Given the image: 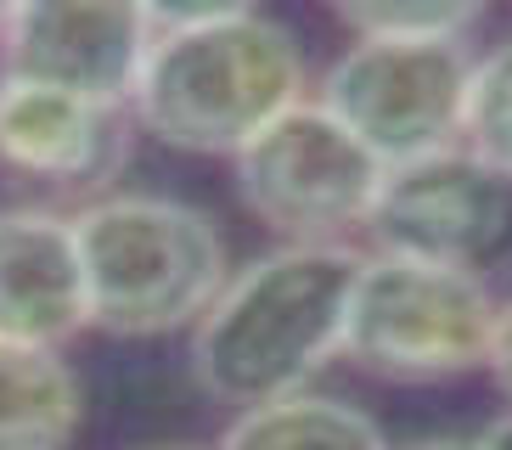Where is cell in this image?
<instances>
[{
	"label": "cell",
	"instance_id": "12",
	"mask_svg": "<svg viewBox=\"0 0 512 450\" xmlns=\"http://www.w3.org/2000/svg\"><path fill=\"white\" fill-rule=\"evenodd\" d=\"M220 450H389L366 411L327 394H287L254 405L226 428Z\"/></svg>",
	"mask_w": 512,
	"mask_h": 450
},
{
	"label": "cell",
	"instance_id": "6",
	"mask_svg": "<svg viewBox=\"0 0 512 450\" xmlns=\"http://www.w3.org/2000/svg\"><path fill=\"white\" fill-rule=\"evenodd\" d=\"M389 169L332 119L327 107H293L237 152V197L293 242H332L366 225Z\"/></svg>",
	"mask_w": 512,
	"mask_h": 450
},
{
	"label": "cell",
	"instance_id": "5",
	"mask_svg": "<svg viewBox=\"0 0 512 450\" xmlns=\"http://www.w3.org/2000/svg\"><path fill=\"white\" fill-rule=\"evenodd\" d=\"M467 96L462 40H355L332 62L321 107L383 169H406L467 141Z\"/></svg>",
	"mask_w": 512,
	"mask_h": 450
},
{
	"label": "cell",
	"instance_id": "16",
	"mask_svg": "<svg viewBox=\"0 0 512 450\" xmlns=\"http://www.w3.org/2000/svg\"><path fill=\"white\" fill-rule=\"evenodd\" d=\"M479 450H512V417L490 422V428L479 434Z\"/></svg>",
	"mask_w": 512,
	"mask_h": 450
},
{
	"label": "cell",
	"instance_id": "9",
	"mask_svg": "<svg viewBox=\"0 0 512 450\" xmlns=\"http://www.w3.org/2000/svg\"><path fill=\"white\" fill-rule=\"evenodd\" d=\"M79 327H91V293H85L74 220L6 209L0 214V338L57 349Z\"/></svg>",
	"mask_w": 512,
	"mask_h": 450
},
{
	"label": "cell",
	"instance_id": "7",
	"mask_svg": "<svg viewBox=\"0 0 512 450\" xmlns=\"http://www.w3.org/2000/svg\"><path fill=\"white\" fill-rule=\"evenodd\" d=\"M366 231L377 254L439 265L479 282L512 259V175H501L467 147L389 169Z\"/></svg>",
	"mask_w": 512,
	"mask_h": 450
},
{
	"label": "cell",
	"instance_id": "2",
	"mask_svg": "<svg viewBox=\"0 0 512 450\" xmlns=\"http://www.w3.org/2000/svg\"><path fill=\"white\" fill-rule=\"evenodd\" d=\"M361 254L338 242H287L231 276L197 321L192 372L226 405H271L327 355H344L349 299L361 282Z\"/></svg>",
	"mask_w": 512,
	"mask_h": 450
},
{
	"label": "cell",
	"instance_id": "15",
	"mask_svg": "<svg viewBox=\"0 0 512 450\" xmlns=\"http://www.w3.org/2000/svg\"><path fill=\"white\" fill-rule=\"evenodd\" d=\"M496 383L512 394V304H501V327H496V355H490Z\"/></svg>",
	"mask_w": 512,
	"mask_h": 450
},
{
	"label": "cell",
	"instance_id": "1",
	"mask_svg": "<svg viewBox=\"0 0 512 450\" xmlns=\"http://www.w3.org/2000/svg\"><path fill=\"white\" fill-rule=\"evenodd\" d=\"M158 45L136 113L181 152H242L299 107L304 62L282 23L248 6H147Z\"/></svg>",
	"mask_w": 512,
	"mask_h": 450
},
{
	"label": "cell",
	"instance_id": "3",
	"mask_svg": "<svg viewBox=\"0 0 512 450\" xmlns=\"http://www.w3.org/2000/svg\"><path fill=\"white\" fill-rule=\"evenodd\" d=\"M91 327L152 338L209 315L226 287V248L209 214L164 197H107L74 220Z\"/></svg>",
	"mask_w": 512,
	"mask_h": 450
},
{
	"label": "cell",
	"instance_id": "17",
	"mask_svg": "<svg viewBox=\"0 0 512 450\" xmlns=\"http://www.w3.org/2000/svg\"><path fill=\"white\" fill-rule=\"evenodd\" d=\"M406 450H479V439H417Z\"/></svg>",
	"mask_w": 512,
	"mask_h": 450
},
{
	"label": "cell",
	"instance_id": "13",
	"mask_svg": "<svg viewBox=\"0 0 512 450\" xmlns=\"http://www.w3.org/2000/svg\"><path fill=\"white\" fill-rule=\"evenodd\" d=\"M473 17H479L473 0H349L338 6V23L355 29V40H462Z\"/></svg>",
	"mask_w": 512,
	"mask_h": 450
},
{
	"label": "cell",
	"instance_id": "18",
	"mask_svg": "<svg viewBox=\"0 0 512 450\" xmlns=\"http://www.w3.org/2000/svg\"><path fill=\"white\" fill-rule=\"evenodd\" d=\"M175 450H186V445H175Z\"/></svg>",
	"mask_w": 512,
	"mask_h": 450
},
{
	"label": "cell",
	"instance_id": "14",
	"mask_svg": "<svg viewBox=\"0 0 512 450\" xmlns=\"http://www.w3.org/2000/svg\"><path fill=\"white\" fill-rule=\"evenodd\" d=\"M467 152L512 175V40L473 62V96H467Z\"/></svg>",
	"mask_w": 512,
	"mask_h": 450
},
{
	"label": "cell",
	"instance_id": "8",
	"mask_svg": "<svg viewBox=\"0 0 512 450\" xmlns=\"http://www.w3.org/2000/svg\"><path fill=\"white\" fill-rule=\"evenodd\" d=\"M152 29L147 6L124 0H23L0 17V68L6 79L46 85L79 102L113 107L147 79Z\"/></svg>",
	"mask_w": 512,
	"mask_h": 450
},
{
	"label": "cell",
	"instance_id": "11",
	"mask_svg": "<svg viewBox=\"0 0 512 450\" xmlns=\"http://www.w3.org/2000/svg\"><path fill=\"white\" fill-rule=\"evenodd\" d=\"M79 428V383L57 349L0 338V450H62Z\"/></svg>",
	"mask_w": 512,
	"mask_h": 450
},
{
	"label": "cell",
	"instance_id": "4",
	"mask_svg": "<svg viewBox=\"0 0 512 450\" xmlns=\"http://www.w3.org/2000/svg\"><path fill=\"white\" fill-rule=\"evenodd\" d=\"M501 304L484 282L439 265L377 254L361 265L349 299L344 355L389 383H439L490 366Z\"/></svg>",
	"mask_w": 512,
	"mask_h": 450
},
{
	"label": "cell",
	"instance_id": "10",
	"mask_svg": "<svg viewBox=\"0 0 512 450\" xmlns=\"http://www.w3.org/2000/svg\"><path fill=\"white\" fill-rule=\"evenodd\" d=\"M124 158L113 107L0 74V164L51 186H91Z\"/></svg>",
	"mask_w": 512,
	"mask_h": 450
}]
</instances>
